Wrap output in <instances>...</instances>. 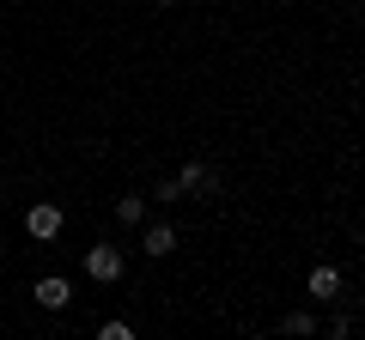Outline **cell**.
Here are the masks:
<instances>
[{"label": "cell", "mask_w": 365, "mask_h": 340, "mask_svg": "<svg viewBox=\"0 0 365 340\" xmlns=\"http://www.w3.org/2000/svg\"><path fill=\"white\" fill-rule=\"evenodd\" d=\"M98 340H134V328L128 322H104V328H98Z\"/></svg>", "instance_id": "9"}, {"label": "cell", "mask_w": 365, "mask_h": 340, "mask_svg": "<svg viewBox=\"0 0 365 340\" xmlns=\"http://www.w3.org/2000/svg\"><path fill=\"white\" fill-rule=\"evenodd\" d=\"M116 219L122 225H146V195H122L116 201Z\"/></svg>", "instance_id": "7"}, {"label": "cell", "mask_w": 365, "mask_h": 340, "mask_svg": "<svg viewBox=\"0 0 365 340\" xmlns=\"http://www.w3.org/2000/svg\"><path fill=\"white\" fill-rule=\"evenodd\" d=\"M122 267H128V262H122V249H116V243L86 249V274L98 280V286H116V280H122Z\"/></svg>", "instance_id": "1"}, {"label": "cell", "mask_w": 365, "mask_h": 340, "mask_svg": "<svg viewBox=\"0 0 365 340\" xmlns=\"http://www.w3.org/2000/svg\"><path fill=\"white\" fill-rule=\"evenodd\" d=\"M304 292H311V298H341V274H335V267H311Z\"/></svg>", "instance_id": "6"}, {"label": "cell", "mask_w": 365, "mask_h": 340, "mask_svg": "<svg viewBox=\"0 0 365 340\" xmlns=\"http://www.w3.org/2000/svg\"><path fill=\"white\" fill-rule=\"evenodd\" d=\"M177 183H182V195H213V188H220V176H213V164H182L177 170Z\"/></svg>", "instance_id": "3"}, {"label": "cell", "mask_w": 365, "mask_h": 340, "mask_svg": "<svg viewBox=\"0 0 365 340\" xmlns=\"http://www.w3.org/2000/svg\"><path fill=\"white\" fill-rule=\"evenodd\" d=\"M31 298H37L43 310H67V304H73V286H67L61 274H49V280H37V292H31Z\"/></svg>", "instance_id": "4"}, {"label": "cell", "mask_w": 365, "mask_h": 340, "mask_svg": "<svg viewBox=\"0 0 365 340\" xmlns=\"http://www.w3.org/2000/svg\"><path fill=\"white\" fill-rule=\"evenodd\" d=\"M25 231L37 237V243H49V237H61V207H55V201H37V207L25 213Z\"/></svg>", "instance_id": "2"}, {"label": "cell", "mask_w": 365, "mask_h": 340, "mask_svg": "<svg viewBox=\"0 0 365 340\" xmlns=\"http://www.w3.org/2000/svg\"><path fill=\"white\" fill-rule=\"evenodd\" d=\"M140 249H146V255H153V262H158V255H170V249H177V231H170L165 219L140 225Z\"/></svg>", "instance_id": "5"}, {"label": "cell", "mask_w": 365, "mask_h": 340, "mask_svg": "<svg viewBox=\"0 0 365 340\" xmlns=\"http://www.w3.org/2000/svg\"><path fill=\"white\" fill-rule=\"evenodd\" d=\"M280 328H287V334H317V316H311V310H292Z\"/></svg>", "instance_id": "8"}, {"label": "cell", "mask_w": 365, "mask_h": 340, "mask_svg": "<svg viewBox=\"0 0 365 340\" xmlns=\"http://www.w3.org/2000/svg\"><path fill=\"white\" fill-rule=\"evenodd\" d=\"M158 6H177V0H158Z\"/></svg>", "instance_id": "10"}, {"label": "cell", "mask_w": 365, "mask_h": 340, "mask_svg": "<svg viewBox=\"0 0 365 340\" xmlns=\"http://www.w3.org/2000/svg\"><path fill=\"white\" fill-rule=\"evenodd\" d=\"M0 201H6V188H0Z\"/></svg>", "instance_id": "11"}]
</instances>
